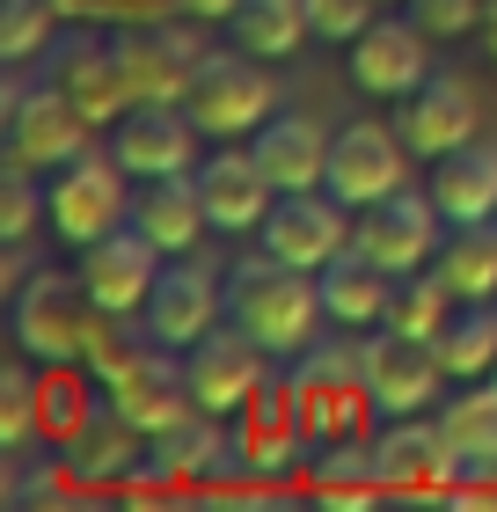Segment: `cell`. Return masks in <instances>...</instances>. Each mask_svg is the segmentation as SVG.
Wrapping results in <instances>:
<instances>
[{"mask_svg":"<svg viewBox=\"0 0 497 512\" xmlns=\"http://www.w3.org/2000/svg\"><path fill=\"white\" fill-rule=\"evenodd\" d=\"M227 322H242L271 359H300L307 344H322L315 330L329 315H322L315 271H300V264H286V256L256 249V256H242V264L227 271Z\"/></svg>","mask_w":497,"mask_h":512,"instance_id":"cell-1","label":"cell"},{"mask_svg":"<svg viewBox=\"0 0 497 512\" xmlns=\"http://www.w3.org/2000/svg\"><path fill=\"white\" fill-rule=\"evenodd\" d=\"M183 110L205 139H256L278 118V81H271V59L256 52H205L191 88H183Z\"/></svg>","mask_w":497,"mask_h":512,"instance_id":"cell-2","label":"cell"},{"mask_svg":"<svg viewBox=\"0 0 497 512\" xmlns=\"http://www.w3.org/2000/svg\"><path fill=\"white\" fill-rule=\"evenodd\" d=\"M96 322H103V308L81 293V278H59V271L22 278L15 308H8V330L22 344V359H37V366H81Z\"/></svg>","mask_w":497,"mask_h":512,"instance_id":"cell-3","label":"cell"},{"mask_svg":"<svg viewBox=\"0 0 497 512\" xmlns=\"http://www.w3.org/2000/svg\"><path fill=\"white\" fill-rule=\"evenodd\" d=\"M125 161L103 154V147H88L74 154L66 169L44 176V227L66 242V249H88V242H103L110 227H125L132 220V198H125Z\"/></svg>","mask_w":497,"mask_h":512,"instance_id":"cell-4","label":"cell"},{"mask_svg":"<svg viewBox=\"0 0 497 512\" xmlns=\"http://www.w3.org/2000/svg\"><path fill=\"white\" fill-rule=\"evenodd\" d=\"M0 147H8L15 169H37V176H52L66 169L74 154L96 147V118L66 96L59 81H37V88H15L8 96V125H0Z\"/></svg>","mask_w":497,"mask_h":512,"instance_id":"cell-5","label":"cell"},{"mask_svg":"<svg viewBox=\"0 0 497 512\" xmlns=\"http://www.w3.org/2000/svg\"><path fill=\"white\" fill-rule=\"evenodd\" d=\"M410 183V147H402L395 118H351L344 132H329V176L322 191L351 205V213H366V205H381L388 191H402Z\"/></svg>","mask_w":497,"mask_h":512,"instance_id":"cell-6","label":"cell"},{"mask_svg":"<svg viewBox=\"0 0 497 512\" xmlns=\"http://www.w3.org/2000/svg\"><path fill=\"white\" fill-rule=\"evenodd\" d=\"M264 344H256L242 322H212V330L183 352V374H191V403L198 410H212V417H242L256 395L271 388V374H264Z\"/></svg>","mask_w":497,"mask_h":512,"instance_id":"cell-7","label":"cell"},{"mask_svg":"<svg viewBox=\"0 0 497 512\" xmlns=\"http://www.w3.org/2000/svg\"><path fill=\"white\" fill-rule=\"evenodd\" d=\"M103 395H110V410L125 417L139 439L169 432L176 417H191V410H198V403H191V374H183L176 352H169V344H154V337H139V344H132L125 366H117V374L103 381Z\"/></svg>","mask_w":497,"mask_h":512,"instance_id":"cell-8","label":"cell"},{"mask_svg":"<svg viewBox=\"0 0 497 512\" xmlns=\"http://www.w3.org/2000/svg\"><path fill=\"white\" fill-rule=\"evenodd\" d=\"M344 52H351V88L373 103H402L410 88L432 81V37L417 15H373Z\"/></svg>","mask_w":497,"mask_h":512,"instance_id":"cell-9","label":"cell"},{"mask_svg":"<svg viewBox=\"0 0 497 512\" xmlns=\"http://www.w3.org/2000/svg\"><path fill=\"white\" fill-rule=\"evenodd\" d=\"M439 242H446V213L432 205V191H388L381 205H366L359 220H351V249H366L381 271H424L439 256Z\"/></svg>","mask_w":497,"mask_h":512,"instance_id":"cell-10","label":"cell"},{"mask_svg":"<svg viewBox=\"0 0 497 512\" xmlns=\"http://www.w3.org/2000/svg\"><path fill=\"white\" fill-rule=\"evenodd\" d=\"M212 322H227L220 271L191 264V256H169L161 278H154V293H147V308H139V330H147L154 344H169V352H191Z\"/></svg>","mask_w":497,"mask_h":512,"instance_id":"cell-11","label":"cell"},{"mask_svg":"<svg viewBox=\"0 0 497 512\" xmlns=\"http://www.w3.org/2000/svg\"><path fill=\"white\" fill-rule=\"evenodd\" d=\"M359 374H366V395L381 417H424L446 388V366L424 337H402V330H381L359 344Z\"/></svg>","mask_w":497,"mask_h":512,"instance_id":"cell-12","label":"cell"},{"mask_svg":"<svg viewBox=\"0 0 497 512\" xmlns=\"http://www.w3.org/2000/svg\"><path fill=\"white\" fill-rule=\"evenodd\" d=\"M198 125L183 103H132L125 118L110 125V154L125 161L132 183H154V176H191L198 169Z\"/></svg>","mask_w":497,"mask_h":512,"instance_id":"cell-13","label":"cell"},{"mask_svg":"<svg viewBox=\"0 0 497 512\" xmlns=\"http://www.w3.org/2000/svg\"><path fill=\"white\" fill-rule=\"evenodd\" d=\"M161 264H169V256H161L147 235H139V227L125 220V227H110L103 242H88L81 249V264H74V278H81V293L96 300L103 315H139L147 308V293H154V278H161Z\"/></svg>","mask_w":497,"mask_h":512,"instance_id":"cell-14","label":"cell"},{"mask_svg":"<svg viewBox=\"0 0 497 512\" xmlns=\"http://www.w3.org/2000/svg\"><path fill=\"white\" fill-rule=\"evenodd\" d=\"M476 125H483L476 81H468V74H446V66H432V81L410 88V96L395 103V132H402V147H410L417 161H439V154L468 147Z\"/></svg>","mask_w":497,"mask_h":512,"instance_id":"cell-15","label":"cell"},{"mask_svg":"<svg viewBox=\"0 0 497 512\" xmlns=\"http://www.w3.org/2000/svg\"><path fill=\"white\" fill-rule=\"evenodd\" d=\"M205 59V44L191 30H169V22H125L117 30V74H125L132 103H183Z\"/></svg>","mask_w":497,"mask_h":512,"instance_id":"cell-16","label":"cell"},{"mask_svg":"<svg viewBox=\"0 0 497 512\" xmlns=\"http://www.w3.org/2000/svg\"><path fill=\"white\" fill-rule=\"evenodd\" d=\"M256 249L286 256L300 271H322L329 256L351 249V205H337L329 191H278L271 220L256 227Z\"/></svg>","mask_w":497,"mask_h":512,"instance_id":"cell-17","label":"cell"},{"mask_svg":"<svg viewBox=\"0 0 497 512\" xmlns=\"http://www.w3.org/2000/svg\"><path fill=\"white\" fill-rule=\"evenodd\" d=\"M191 176H198L212 235H256V227L271 220V205H278V183L264 176V161H256L249 147H234V139H220V154L198 161Z\"/></svg>","mask_w":497,"mask_h":512,"instance_id":"cell-18","label":"cell"},{"mask_svg":"<svg viewBox=\"0 0 497 512\" xmlns=\"http://www.w3.org/2000/svg\"><path fill=\"white\" fill-rule=\"evenodd\" d=\"M373 454V476L381 491H454V447H446L439 417H388L381 432L366 439Z\"/></svg>","mask_w":497,"mask_h":512,"instance_id":"cell-19","label":"cell"},{"mask_svg":"<svg viewBox=\"0 0 497 512\" xmlns=\"http://www.w3.org/2000/svg\"><path fill=\"white\" fill-rule=\"evenodd\" d=\"M44 81H59L96 125H117V118L132 110L125 74H117V37H96V30L59 37V44H52V74H44Z\"/></svg>","mask_w":497,"mask_h":512,"instance_id":"cell-20","label":"cell"},{"mask_svg":"<svg viewBox=\"0 0 497 512\" xmlns=\"http://www.w3.org/2000/svg\"><path fill=\"white\" fill-rule=\"evenodd\" d=\"M439 432L454 447V491H497V388L468 381V395H446Z\"/></svg>","mask_w":497,"mask_h":512,"instance_id":"cell-21","label":"cell"},{"mask_svg":"<svg viewBox=\"0 0 497 512\" xmlns=\"http://www.w3.org/2000/svg\"><path fill=\"white\" fill-rule=\"evenodd\" d=\"M432 205L446 213V227H483L497 220V139H468V147L432 161Z\"/></svg>","mask_w":497,"mask_h":512,"instance_id":"cell-22","label":"cell"},{"mask_svg":"<svg viewBox=\"0 0 497 512\" xmlns=\"http://www.w3.org/2000/svg\"><path fill=\"white\" fill-rule=\"evenodd\" d=\"M315 286H322V315L337 322V330H381V322H388L395 271H381L366 249H344V256H329V264L315 271Z\"/></svg>","mask_w":497,"mask_h":512,"instance_id":"cell-23","label":"cell"},{"mask_svg":"<svg viewBox=\"0 0 497 512\" xmlns=\"http://www.w3.org/2000/svg\"><path fill=\"white\" fill-rule=\"evenodd\" d=\"M249 154L264 161V176L278 191H322V176H329V132L307 118V110H278V118L249 139Z\"/></svg>","mask_w":497,"mask_h":512,"instance_id":"cell-24","label":"cell"},{"mask_svg":"<svg viewBox=\"0 0 497 512\" xmlns=\"http://www.w3.org/2000/svg\"><path fill=\"white\" fill-rule=\"evenodd\" d=\"M132 227H139L161 256H191V249L212 235L205 198H198V176H154L147 191L132 198Z\"/></svg>","mask_w":497,"mask_h":512,"instance_id":"cell-25","label":"cell"},{"mask_svg":"<svg viewBox=\"0 0 497 512\" xmlns=\"http://www.w3.org/2000/svg\"><path fill=\"white\" fill-rule=\"evenodd\" d=\"M432 352L446 366V381H490L497 366V300H461L454 315H446V330L432 337Z\"/></svg>","mask_w":497,"mask_h":512,"instance_id":"cell-26","label":"cell"},{"mask_svg":"<svg viewBox=\"0 0 497 512\" xmlns=\"http://www.w3.org/2000/svg\"><path fill=\"white\" fill-rule=\"evenodd\" d=\"M59 454L74 461V476H81V483H125V476L139 469V432L103 403L96 417H88V432H81V439H66Z\"/></svg>","mask_w":497,"mask_h":512,"instance_id":"cell-27","label":"cell"},{"mask_svg":"<svg viewBox=\"0 0 497 512\" xmlns=\"http://www.w3.org/2000/svg\"><path fill=\"white\" fill-rule=\"evenodd\" d=\"M432 271L446 278L454 300H497V227H446V242L432 256Z\"/></svg>","mask_w":497,"mask_h":512,"instance_id":"cell-28","label":"cell"},{"mask_svg":"<svg viewBox=\"0 0 497 512\" xmlns=\"http://www.w3.org/2000/svg\"><path fill=\"white\" fill-rule=\"evenodd\" d=\"M307 37H315L307 30V0H242L234 8V44L256 59H293Z\"/></svg>","mask_w":497,"mask_h":512,"instance_id":"cell-29","label":"cell"},{"mask_svg":"<svg viewBox=\"0 0 497 512\" xmlns=\"http://www.w3.org/2000/svg\"><path fill=\"white\" fill-rule=\"evenodd\" d=\"M454 308H461V300L446 293V278L424 264V271H402V278H395V300H388V322H381V330H402V337H424V344H432Z\"/></svg>","mask_w":497,"mask_h":512,"instance_id":"cell-30","label":"cell"},{"mask_svg":"<svg viewBox=\"0 0 497 512\" xmlns=\"http://www.w3.org/2000/svg\"><path fill=\"white\" fill-rule=\"evenodd\" d=\"M59 22H66L59 0H0V59L22 66V59H37V52H52Z\"/></svg>","mask_w":497,"mask_h":512,"instance_id":"cell-31","label":"cell"},{"mask_svg":"<svg viewBox=\"0 0 497 512\" xmlns=\"http://www.w3.org/2000/svg\"><path fill=\"white\" fill-rule=\"evenodd\" d=\"M37 220H44V176L8 161V176H0V249H22L37 235Z\"/></svg>","mask_w":497,"mask_h":512,"instance_id":"cell-32","label":"cell"},{"mask_svg":"<svg viewBox=\"0 0 497 512\" xmlns=\"http://www.w3.org/2000/svg\"><path fill=\"white\" fill-rule=\"evenodd\" d=\"M30 366H8V374H0V447H8V454H22L30 439H44V425H37V374H30Z\"/></svg>","mask_w":497,"mask_h":512,"instance_id":"cell-33","label":"cell"},{"mask_svg":"<svg viewBox=\"0 0 497 512\" xmlns=\"http://www.w3.org/2000/svg\"><path fill=\"white\" fill-rule=\"evenodd\" d=\"M373 8H381V0H307V30L322 44H351L373 22Z\"/></svg>","mask_w":497,"mask_h":512,"instance_id":"cell-34","label":"cell"},{"mask_svg":"<svg viewBox=\"0 0 497 512\" xmlns=\"http://www.w3.org/2000/svg\"><path fill=\"white\" fill-rule=\"evenodd\" d=\"M410 15L424 22V37H468V30H483L490 0H410Z\"/></svg>","mask_w":497,"mask_h":512,"instance_id":"cell-35","label":"cell"},{"mask_svg":"<svg viewBox=\"0 0 497 512\" xmlns=\"http://www.w3.org/2000/svg\"><path fill=\"white\" fill-rule=\"evenodd\" d=\"M234 8H242V0H176L183 22H234Z\"/></svg>","mask_w":497,"mask_h":512,"instance_id":"cell-36","label":"cell"},{"mask_svg":"<svg viewBox=\"0 0 497 512\" xmlns=\"http://www.w3.org/2000/svg\"><path fill=\"white\" fill-rule=\"evenodd\" d=\"M59 8H66V22H103L110 0H59Z\"/></svg>","mask_w":497,"mask_h":512,"instance_id":"cell-37","label":"cell"},{"mask_svg":"<svg viewBox=\"0 0 497 512\" xmlns=\"http://www.w3.org/2000/svg\"><path fill=\"white\" fill-rule=\"evenodd\" d=\"M476 37H483V52L497 59V0H490V15H483V30H476Z\"/></svg>","mask_w":497,"mask_h":512,"instance_id":"cell-38","label":"cell"},{"mask_svg":"<svg viewBox=\"0 0 497 512\" xmlns=\"http://www.w3.org/2000/svg\"><path fill=\"white\" fill-rule=\"evenodd\" d=\"M490 388H497V366H490Z\"/></svg>","mask_w":497,"mask_h":512,"instance_id":"cell-39","label":"cell"},{"mask_svg":"<svg viewBox=\"0 0 497 512\" xmlns=\"http://www.w3.org/2000/svg\"><path fill=\"white\" fill-rule=\"evenodd\" d=\"M490 227H497V220H490Z\"/></svg>","mask_w":497,"mask_h":512,"instance_id":"cell-40","label":"cell"}]
</instances>
